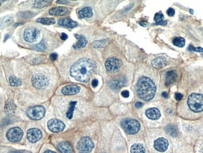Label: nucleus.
I'll use <instances>...</instances> for the list:
<instances>
[{"label": "nucleus", "mask_w": 203, "mask_h": 153, "mask_svg": "<svg viewBox=\"0 0 203 153\" xmlns=\"http://www.w3.org/2000/svg\"><path fill=\"white\" fill-rule=\"evenodd\" d=\"M39 23L44 25H53L56 23L55 18H41L37 20Z\"/></svg>", "instance_id": "cd10ccee"}, {"label": "nucleus", "mask_w": 203, "mask_h": 153, "mask_svg": "<svg viewBox=\"0 0 203 153\" xmlns=\"http://www.w3.org/2000/svg\"><path fill=\"white\" fill-rule=\"evenodd\" d=\"M188 50L189 51H191V52H193V51H195V47H193L192 45H190L188 47Z\"/></svg>", "instance_id": "a18cd8bd"}, {"label": "nucleus", "mask_w": 203, "mask_h": 153, "mask_svg": "<svg viewBox=\"0 0 203 153\" xmlns=\"http://www.w3.org/2000/svg\"><path fill=\"white\" fill-rule=\"evenodd\" d=\"M178 75L176 72L174 70L169 71L166 75V86H169V85L174 84L177 80Z\"/></svg>", "instance_id": "f3484780"}, {"label": "nucleus", "mask_w": 203, "mask_h": 153, "mask_svg": "<svg viewBox=\"0 0 203 153\" xmlns=\"http://www.w3.org/2000/svg\"><path fill=\"white\" fill-rule=\"evenodd\" d=\"M151 65L156 69H161L166 65V59L165 57H159L155 58L151 62Z\"/></svg>", "instance_id": "a211bd4d"}, {"label": "nucleus", "mask_w": 203, "mask_h": 153, "mask_svg": "<svg viewBox=\"0 0 203 153\" xmlns=\"http://www.w3.org/2000/svg\"><path fill=\"white\" fill-rule=\"evenodd\" d=\"M96 68L95 63L87 58H81L71 66L70 75L79 82H87Z\"/></svg>", "instance_id": "f257e3e1"}, {"label": "nucleus", "mask_w": 203, "mask_h": 153, "mask_svg": "<svg viewBox=\"0 0 203 153\" xmlns=\"http://www.w3.org/2000/svg\"><path fill=\"white\" fill-rule=\"evenodd\" d=\"M202 57H203V54H202Z\"/></svg>", "instance_id": "603ef678"}, {"label": "nucleus", "mask_w": 203, "mask_h": 153, "mask_svg": "<svg viewBox=\"0 0 203 153\" xmlns=\"http://www.w3.org/2000/svg\"><path fill=\"white\" fill-rule=\"evenodd\" d=\"M121 125L124 131L128 134H136L141 125L138 120L133 119H124L121 122Z\"/></svg>", "instance_id": "20e7f679"}, {"label": "nucleus", "mask_w": 203, "mask_h": 153, "mask_svg": "<svg viewBox=\"0 0 203 153\" xmlns=\"http://www.w3.org/2000/svg\"><path fill=\"white\" fill-rule=\"evenodd\" d=\"M173 43L175 46L182 48L185 45V40L182 37H176L173 39Z\"/></svg>", "instance_id": "c756f323"}, {"label": "nucleus", "mask_w": 203, "mask_h": 153, "mask_svg": "<svg viewBox=\"0 0 203 153\" xmlns=\"http://www.w3.org/2000/svg\"><path fill=\"white\" fill-rule=\"evenodd\" d=\"M189 11H190V13H191V14H193V10H189Z\"/></svg>", "instance_id": "3c124183"}, {"label": "nucleus", "mask_w": 203, "mask_h": 153, "mask_svg": "<svg viewBox=\"0 0 203 153\" xmlns=\"http://www.w3.org/2000/svg\"><path fill=\"white\" fill-rule=\"evenodd\" d=\"M137 93L142 99L149 101L155 97L156 88L153 81L146 76L139 78L137 83Z\"/></svg>", "instance_id": "f03ea898"}, {"label": "nucleus", "mask_w": 203, "mask_h": 153, "mask_svg": "<svg viewBox=\"0 0 203 153\" xmlns=\"http://www.w3.org/2000/svg\"><path fill=\"white\" fill-rule=\"evenodd\" d=\"M42 137V133L41 130L37 128L30 129L27 132V138L28 141L32 143L38 142Z\"/></svg>", "instance_id": "f8f14e48"}, {"label": "nucleus", "mask_w": 203, "mask_h": 153, "mask_svg": "<svg viewBox=\"0 0 203 153\" xmlns=\"http://www.w3.org/2000/svg\"><path fill=\"white\" fill-rule=\"evenodd\" d=\"M70 11V10L66 7H55L51 8L49 10V13L51 15H57V16H63L66 15L67 13Z\"/></svg>", "instance_id": "dca6fc26"}, {"label": "nucleus", "mask_w": 203, "mask_h": 153, "mask_svg": "<svg viewBox=\"0 0 203 153\" xmlns=\"http://www.w3.org/2000/svg\"><path fill=\"white\" fill-rule=\"evenodd\" d=\"M61 39L63 40H66L67 38H68V37H67V35L66 33H63L61 34Z\"/></svg>", "instance_id": "a19ab883"}, {"label": "nucleus", "mask_w": 203, "mask_h": 153, "mask_svg": "<svg viewBox=\"0 0 203 153\" xmlns=\"http://www.w3.org/2000/svg\"><path fill=\"white\" fill-rule=\"evenodd\" d=\"M51 1H36L33 4V6L37 8H43L51 4Z\"/></svg>", "instance_id": "7c9ffc66"}, {"label": "nucleus", "mask_w": 203, "mask_h": 153, "mask_svg": "<svg viewBox=\"0 0 203 153\" xmlns=\"http://www.w3.org/2000/svg\"><path fill=\"white\" fill-rule=\"evenodd\" d=\"M188 105L195 112L203 111V95L197 93H191L188 97Z\"/></svg>", "instance_id": "7ed1b4c3"}, {"label": "nucleus", "mask_w": 203, "mask_h": 153, "mask_svg": "<svg viewBox=\"0 0 203 153\" xmlns=\"http://www.w3.org/2000/svg\"><path fill=\"white\" fill-rule=\"evenodd\" d=\"M57 58H58V54H57V53H53L51 54L50 58H51V60L55 61Z\"/></svg>", "instance_id": "58836bf2"}, {"label": "nucleus", "mask_w": 203, "mask_h": 153, "mask_svg": "<svg viewBox=\"0 0 203 153\" xmlns=\"http://www.w3.org/2000/svg\"><path fill=\"white\" fill-rule=\"evenodd\" d=\"M74 35L76 39L78 40V42L74 45L73 47L74 48H81L84 47L87 43V40L86 39V38L84 37V36L81 35L75 34Z\"/></svg>", "instance_id": "4be33fe9"}, {"label": "nucleus", "mask_w": 203, "mask_h": 153, "mask_svg": "<svg viewBox=\"0 0 203 153\" xmlns=\"http://www.w3.org/2000/svg\"><path fill=\"white\" fill-rule=\"evenodd\" d=\"M94 147V143L91 138L83 137L77 144V149L79 153H89Z\"/></svg>", "instance_id": "39448f33"}, {"label": "nucleus", "mask_w": 203, "mask_h": 153, "mask_svg": "<svg viewBox=\"0 0 203 153\" xmlns=\"http://www.w3.org/2000/svg\"><path fill=\"white\" fill-rule=\"evenodd\" d=\"M9 82L11 86H20L21 84V80L20 79L16 78V76H11L9 78Z\"/></svg>", "instance_id": "2f4dec72"}, {"label": "nucleus", "mask_w": 203, "mask_h": 153, "mask_svg": "<svg viewBox=\"0 0 203 153\" xmlns=\"http://www.w3.org/2000/svg\"><path fill=\"white\" fill-rule=\"evenodd\" d=\"M2 23L4 25H8L9 24H10L11 23V18H7V17H5L4 18L3 20V22Z\"/></svg>", "instance_id": "c9c22d12"}, {"label": "nucleus", "mask_w": 203, "mask_h": 153, "mask_svg": "<svg viewBox=\"0 0 203 153\" xmlns=\"http://www.w3.org/2000/svg\"><path fill=\"white\" fill-rule=\"evenodd\" d=\"M68 3V2L66 1H57V3Z\"/></svg>", "instance_id": "de8ad7c7"}, {"label": "nucleus", "mask_w": 203, "mask_h": 153, "mask_svg": "<svg viewBox=\"0 0 203 153\" xmlns=\"http://www.w3.org/2000/svg\"><path fill=\"white\" fill-rule=\"evenodd\" d=\"M48 127L53 132H59L64 130L65 124L60 120L52 119L48 121Z\"/></svg>", "instance_id": "9b49d317"}, {"label": "nucleus", "mask_w": 203, "mask_h": 153, "mask_svg": "<svg viewBox=\"0 0 203 153\" xmlns=\"http://www.w3.org/2000/svg\"><path fill=\"white\" fill-rule=\"evenodd\" d=\"M26 114L31 119L35 120H40L45 114V109L41 106L31 107L27 110Z\"/></svg>", "instance_id": "423d86ee"}, {"label": "nucleus", "mask_w": 203, "mask_h": 153, "mask_svg": "<svg viewBox=\"0 0 203 153\" xmlns=\"http://www.w3.org/2000/svg\"><path fill=\"white\" fill-rule=\"evenodd\" d=\"M167 14L169 16H173L175 14V11L173 8H169L168 10H167Z\"/></svg>", "instance_id": "f704fd0d"}, {"label": "nucleus", "mask_w": 203, "mask_h": 153, "mask_svg": "<svg viewBox=\"0 0 203 153\" xmlns=\"http://www.w3.org/2000/svg\"><path fill=\"white\" fill-rule=\"evenodd\" d=\"M76 104V101H74V102L72 101V102H70V103L68 110H67V112L66 113V117L70 119H72V118H73V111L74 110Z\"/></svg>", "instance_id": "bb28decb"}, {"label": "nucleus", "mask_w": 203, "mask_h": 153, "mask_svg": "<svg viewBox=\"0 0 203 153\" xmlns=\"http://www.w3.org/2000/svg\"><path fill=\"white\" fill-rule=\"evenodd\" d=\"M108 42H109V40L108 39L98 40V41H95L93 43V47L95 48H103L106 45Z\"/></svg>", "instance_id": "c85d7f7f"}, {"label": "nucleus", "mask_w": 203, "mask_h": 153, "mask_svg": "<svg viewBox=\"0 0 203 153\" xmlns=\"http://www.w3.org/2000/svg\"><path fill=\"white\" fill-rule=\"evenodd\" d=\"M169 143L168 140L164 137L157 139L154 143V147L156 150L159 152H164L168 149Z\"/></svg>", "instance_id": "ddd939ff"}, {"label": "nucleus", "mask_w": 203, "mask_h": 153, "mask_svg": "<svg viewBox=\"0 0 203 153\" xmlns=\"http://www.w3.org/2000/svg\"><path fill=\"white\" fill-rule=\"evenodd\" d=\"M33 49L37 51H44L46 49V45H45L44 42L42 41L38 44L35 45L33 47Z\"/></svg>", "instance_id": "473e14b6"}, {"label": "nucleus", "mask_w": 203, "mask_h": 153, "mask_svg": "<svg viewBox=\"0 0 203 153\" xmlns=\"http://www.w3.org/2000/svg\"><path fill=\"white\" fill-rule=\"evenodd\" d=\"M183 97V95L181 93H175V98L177 101H181Z\"/></svg>", "instance_id": "e433bc0d"}, {"label": "nucleus", "mask_w": 203, "mask_h": 153, "mask_svg": "<svg viewBox=\"0 0 203 153\" xmlns=\"http://www.w3.org/2000/svg\"><path fill=\"white\" fill-rule=\"evenodd\" d=\"M23 136V132L20 127H13L9 129L6 133V137L11 142L20 141Z\"/></svg>", "instance_id": "9d476101"}, {"label": "nucleus", "mask_w": 203, "mask_h": 153, "mask_svg": "<svg viewBox=\"0 0 203 153\" xmlns=\"http://www.w3.org/2000/svg\"><path fill=\"white\" fill-rule=\"evenodd\" d=\"M195 51L197 52L202 53L203 52V48L201 47H197V48H195Z\"/></svg>", "instance_id": "c03bdc74"}, {"label": "nucleus", "mask_w": 203, "mask_h": 153, "mask_svg": "<svg viewBox=\"0 0 203 153\" xmlns=\"http://www.w3.org/2000/svg\"><path fill=\"white\" fill-rule=\"evenodd\" d=\"M39 35V30L35 27H29L24 31V39L29 43H33L37 41Z\"/></svg>", "instance_id": "6e6552de"}, {"label": "nucleus", "mask_w": 203, "mask_h": 153, "mask_svg": "<svg viewBox=\"0 0 203 153\" xmlns=\"http://www.w3.org/2000/svg\"><path fill=\"white\" fill-rule=\"evenodd\" d=\"M134 106L136 108H140V107H141L143 106V103L141 102H136V103H135Z\"/></svg>", "instance_id": "79ce46f5"}, {"label": "nucleus", "mask_w": 203, "mask_h": 153, "mask_svg": "<svg viewBox=\"0 0 203 153\" xmlns=\"http://www.w3.org/2000/svg\"><path fill=\"white\" fill-rule=\"evenodd\" d=\"M145 148L141 144H134L131 147V153H145Z\"/></svg>", "instance_id": "393cba45"}, {"label": "nucleus", "mask_w": 203, "mask_h": 153, "mask_svg": "<svg viewBox=\"0 0 203 153\" xmlns=\"http://www.w3.org/2000/svg\"><path fill=\"white\" fill-rule=\"evenodd\" d=\"M122 65V62L117 58H109L105 62V67L108 72L114 73L118 70Z\"/></svg>", "instance_id": "1a4fd4ad"}, {"label": "nucleus", "mask_w": 203, "mask_h": 153, "mask_svg": "<svg viewBox=\"0 0 203 153\" xmlns=\"http://www.w3.org/2000/svg\"><path fill=\"white\" fill-rule=\"evenodd\" d=\"M58 24L61 26L68 27V28H74V27L78 25V23L76 21H74L73 20L69 18L60 19L58 21Z\"/></svg>", "instance_id": "412c9836"}, {"label": "nucleus", "mask_w": 203, "mask_h": 153, "mask_svg": "<svg viewBox=\"0 0 203 153\" xmlns=\"http://www.w3.org/2000/svg\"><path fill=\"white\" fill-rule=\"evenodd\" d=\"M80 89V87L77 85H69L63 87L61 92L65 95H75L79 92Z\"/></svg>", "instance_id": "4468645a"}, {"label": "nucleus", "mask_w": 203, "mask_h": 153, "mask_svg": "<svg viewBox=\"0 0 203 153\" xmlns=\"http://www.w3.org/2000/svg\"><path fill=\"white\" fill-rule=\"evenodd\" d=\"M58 150L61 153H73V148L68 142H61L58 145Z\"/></svg>", "instance_id": "6ab92c4d"}, {"label": "nucleus", "mask_w": 203, "mask_h": 153, "mask_svg": "<svg viewBox=\"0 0 203 153\" xmlns=\"http://www.w3.org/2000/svg\"><path fill=\"white\" fill-rule=\"evenodd\" d=\"M11 153H24L22 151H13V152H11Z\"/></svg>", "instance_id": "8fccbe9b"}, {"label": "nucleus", "mask_w": 203, "mask_h": 153, "mask_svg": "<svg viewBox=\"0 0 203 153\" xmlns=\"http://www.w3.org/2000/svg\"><path fill=\"white\" fill-rule=\"evenodd\" d=\"M16 110V106L12 99H9L6 101L5 105V112L8 115L14 114Z\"/></svg>", "instance_id": "aec40b11"}, {"label": "nucleus", "mask_w": 203, "mask_h": 153, "mask_svg": "<svg viewBox=\"0 0 203 153\" xmlns=\"http://www.w3.org/2000/svg\"><path fill=\"white\" fill-rule=\"evenodd\" d=\"M31 82L33 86L38 89H46L49 85V80L42 74H36L32 76Z\"/></svg>", "instance_id": "0eeeda50"}, {"label": "nucleus", "mask_w": 203, "mask_h": 153, "mask_svg": "<svg viewBox=\"0 0 203 153\" xmlns=\"http://www.w3.org/2000/svg\"><path fill=\"white\" fill-rule=\"evenodd\" d=\"M139 24H140L141 26H148V23L146 21H139Z\"/></svg>", "instance_id": "37998d69"}, {"label": "nucleus", "mask_w": 203, "mask_h": 153, "mask_svg": "<svg viewBox=\"0 0 203 153\" xmlns=\"http://www.w3.org/2000/svg\"><path fill=\"white\" fill-rule=\"evenodd\" d=\"M78 14L79 15V18H91L93 16V11L91 7H85L82 10H81Z\"/></svg>", "instance_id": "5701e85b"}, {"label": "nucleus", "mask_w": 203, "mask_h": 153, "mask_svg": "<svg viewBox=\"0 0 203 153\" xmlns=\"http://www.w3.org/2000/svg\"><path fill=\"white\" fill-rule=\"evenodd\" d=\"M162 96L164 97V98H168V94L167 92H162Z\"/></svg>", "instance_id": "49530a36"}, {"label": "nucleus", "mask_w": 203, "mask_h": 153, "mask_svg": "<svg viewBox=\"0 0 203 153\" xmlns=\"http://www.w3.org/2000/svg\"><path fill=\"white\" fill-rule=\"evenodd\" d=\"M124 81L123 79H114L110 82L111 87L114 90L120 89L122 87L124 86Z\"/></svg>", "instance_id": "b1692460"}, {"label": "nucleus", "mask_w": 203, "mask_h": 153, "mask_svg": "<svg viewBox=\"0 0 203 153\" xmlns=\"http://www.w3.org/2000/svg\"><path fill=\"white\" fill-rule=\"evenodd\" d=\"M44 153H56V152H53V151H49V150H48V151H46L45 152H44Z\"/></svg>", "instance_id": "09e8293b"}, {"label": "nucleus", "mask_w": 203, "mask_h": 153, "mask_svg": "<svg viewBox=\"0 0 203 153\" xmlns=\"http://www.w3.org/2000/svg\"><path fill=\"white\" fill-rule=\"evenodd\" d=\"M146 115L147 118L151 120L159 119L161 117V112L157 108L152 107L148 109L146 111Z\"/></svg>", "instance_id": "2eb2a0df"}, {"label": "nucleus", "mask_w": 203, "mask_h": 153, "mask_svg": "<svg viewBox=\"0 0 203 153\" xmlns=\"http://www.w3.org/2000/svg\"><path fill=\"white\" fill-rule=\"evenodd\" d=\"M98 80L97 79H94L92 81V86L93 87H96L98 85Z\"/></svg>", "instance_id": "ea45409f"}, {"label": "nucleus", "mask_w": 203, "mask_h": 153, "mask_svg": "<svg viewBox=\"0 0 203 153\" xmlns=\"http://www.w3.org/2000/svg\"><path fill=\"white\" fill-rule=\"evenodd\" d=\"M121 95L124 98H128L129 96V92L128 91H126V90H125V91H123V92H121Z\"/></svg>", "instance_id": "4c0bfd02"}, {"label": "nucleus", "mask_w": 203, "mask_h": 153, "mask_svg": "<svg viewBox=\"0 0 203 153\" xmlns=\"http://www.w3.org/2000/svg\"><path fill=\"white\" fill-rule=\"evenodd\" d=\"M166 131L170 136L173 137H176L178 135V129L175 125L173 124H169L166 127Z\"/></svg>", "instance_id": "a878e982"}, {"label": "nucleus", "mask_w": 203, "mask_h": 153, "mask_svg": "<svg viewBox=\"0 0 203 153\" xmlns=\"http://www.w3.org/2000/svg\"><path fill=\"white\" fill-rule=\"evenodd\" d=\"M164 18V16L160 13H157L155 16V20L156 22V23H160V22L162 21Z\"/></svg>", "instance_id": "72a5a7b5"}]
</instances>
